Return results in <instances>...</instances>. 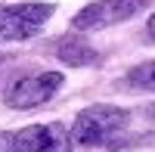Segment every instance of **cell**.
I'll return each mask as SVG.
<instances>
[{
    "label": "cell",
    "mask_w": 155,
    "mask_h": 152,
    "mask_svg": "<svg viewBox=\"0 0 155 152\" xmlns=\"http://www.w3.org/2000/svg\"><path fill=\"white\" fill-rule=\"evenodd\" d=\"M53 16V3H6L0 6V44L28 41Z\"/></svg>",
    "instance_id": "3"
},
{
    "label": "cell",
    "mask_w": 155,
    "mask_h": 152,
    "mask_svg": "<svg viewBox=\"0 0 155 152\" xmlns=\"http://www.w3.org/2000/svg\"><path fill=\"white\" fill-rule=\"evenodd\" d=\"M146 31H149V37L155 41V12H152V19H149V25H146Z\"/></svg>",
    "instance_id": "8"
},
{
    "label": "cell",
    "mask_w": 155,
    "mask_h": 152,
    "mask_svg": "<svg viewBox=\"0 0 155 152\" xmlns=\"http://www.w3.org/2000/svg\"><path fill=\"white\" fill-rule=\"evenodd\" d=\"M62 81H65V78H62L59 71H41V74L19 78L6 90V106L9 109H34V106H44L47 99H53V93L62 87Z\"/></svg>",
    "instance_id": "5"
},
{
    "label": "cell",
    "mask_w": 155,
    "mask_h": 152,
    "mask_svg": "<svg viewBox=\"0 0 155 152\" xmlns=\"http://www.w3.org/2000/svg\"><path fill=\"white\" fill-rule=\"evenodd\" d=\"M127 124H130V112L127 109L106 106V103L102 106H90L71 124V143L84 146V149H96V146L115 149V140H118V134L127 127Z\"/></svg>",
    "instance_id": "1"
},
{
    "label": "cell",
    "mask_w": 155,
    "mask_h": 152,
    "mask_svg": "<svg viewBox=\"0 0 155 152\" xmlns=\"http://www.w3.org/2000/svg\"><path fill=\"white\" fill-rule=\"evenodd\" d=\"M0 152H71V134L62 124H28L0 131Z\"/></svg>",
    "instance_id": "2"
},
{
    "label": "cell",
    "mask_w": 155,
    "mask_h": 152,
    "mask_svg": "<svg viewBox=\"0 0 155 152\" xmlns=\"http://www.w3.org/2000/svg\"><path fill=\"white\" fill-rule=\"evenodd\" d=\"M56 56L65 62V65H71V68H84V65L99 62V53H96L87 41H78V37H65V41H59Z\"/></svg>",
    "instance_id": "6"
},
{
    "label": "cell",
    "mask_w": 155,
    "mask_h": 152,
    "mask_svg": "<svg viewBox=\"0 0 155 152\" xmlns=\"http://www.w3.org/2000/svg\"><path fill=\"white\" fill-rule=\"evenodd\" d=\"M127 84L137 87V90H155V62H146V65H137L127 74Z\"/></svg>",
    "instance_id": "7"
},
{
    "label": "cell",
    "mask_w": 155,
    "mask_h": 152,
    "mask_svg": "<svg viewBox=\"0 0 155 152\" xmlns=\"http://www.w3.org/2000/svg\"><path fill=\"white\" fill-rule=\"evenodd\" d=\"M149 118H152V121H155V103H152V106H149Z\"/></svg>",
    "instance_id": "9"
},
{
    "label": "cell",
    "mask_w": 155,
    "mask_h": 152,
    "mask_svg": "<svg viewBox=\"0 0 155 152\" xmlns=\"http://www.w3.org/2000/svg\"><path fill=\"white\" fill-rule=\"evenodd\" d=\"M152 0H96V3L84 6L78 16L71 19L74 31H93V28H106V25L124 22L137 16L140 9H146Z\"/></svg>",
    "instance_id": "4"
}]
</instances>
